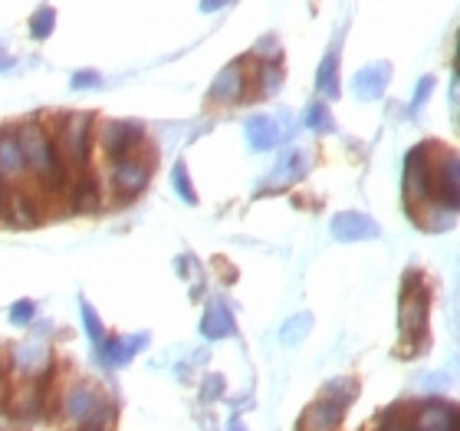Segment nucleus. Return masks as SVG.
<instances>
[{"mask_svg":"<svg viewBox=\"0 0 460 431\" xmlns=\"http://www.w3.org/2000/svg\"><path fill=\"white\" fill-rule=\"evenodd\" d=\"M0 204H4V182H0Z\"/></svg>","mask_w":460,"mask_h":431,"instance_id":"nucleus-5","label":"nucleus"},{"mask_svg":"<svg viewBox=\"0 0 460 431\" xmlns=\"http://www.w3.org/2000/svg\"><path fill=\"white\" fill-rule=\"evenodd\" d=\"M174 178H178V184H181L184 198H188V202H194V192H191V188H188V178H184V168H178V172H174Z\"/></svg>","mask_w":460,"mask_h":431,"instance_id":"nucleus-4","label":"nucleus"},{"mask_svg":"<svg viewBox=\"0 0 460 431\" xmlns=\"http://www.w3.org/2000/svg\"><path fill=\"white\" fill-rule=\"evenodd\" d=\"M428 307H431V287L424 283L421 274H408L402 293V336L408 343L421 339L424 349H428Z\"/></svg>","mask_w":460,"mask_h":431,"instance_id":"nucleus-1","label":"nucleus"},{"mask_svg":"<svg viewBox=\"0 0 460 431\" xmlns=\"http://www.w3.org/2000/svg\"><path fill=\"white\" fill-rule=\"evenodd\" d=\"M152 172H155V148L148 152V145H145L138 155H132V158L112 162V175H109V182H112L115 202H132L135 194L148 184Z\"/></svg>","mask_w":460,"mask_h":431,"instance_id":"nucleus-2","label":"nucleus"},{"mask_svg":"<svg viewBox=\"0 0 460 431\" xmlns=\"http://www.w3.org/2000/svg\"><path fill=\"white\" fill-rule=\"evenodd\" d=\"M23 175H27V158L17 142V132L0 129V182L10 188V184H20Z\"/></svg>","mask_w":460,"mask_h":431,"instance_id":"nucleus-3","label":"nucleus"}]
</instances>
